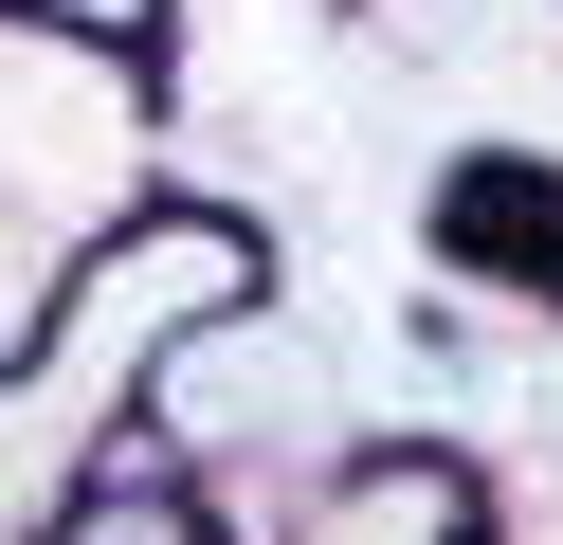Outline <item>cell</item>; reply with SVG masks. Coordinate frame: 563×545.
<instances>
[{
	"label": "cell",
	"mask_w": 563,
	"mask_h": 545,
	"mask_svg": "<svg viewBox=\"0 0 563 545\" xmlns=\"http://www.w3.org/2000/svg\"><path fill=\"white\" fill-rule=\"evenodd\" d=\"M164 200H183L164 182V55L0 19V363H37L74 273L110 237H146Z\"/></svg>",
	"instance_id": "1"
},
{
	"label": "cell",
	"mask_w": 563,
	"mask_h": 545,
	"mask_svg": "<svg viewBox=\"0 0 563 545\" xmlns=\"http://www.w3.org/2000/svg\"><path fill=\"white\" fill-rule=\"evenodd\" d=\"M255 545H490V472L454 455V436H364V455H328Z\"/></svg>",
	"instance_id": "2"
},
{
	"label": "cell",
	"mask_w": 563,
	"mask_h": 545,
	"mask_svg": "<svg viewBox=\"0 0 563 545\" xmlns=\"http://www.w3.org/2000/svg\"><path fill=\"white\" fill-rule=\"evenodd\" d=\"M55 545H236V527H219V509H200L183 472L146 455V436H128V455H110V472L74 491V527H55Z\"/></svg>",
	"instance_id": "3"
},
{
	"label": "cell",
	"mask_w": 563,
	"mask_h": 545,
	"mask_svg": "<svg viewBox=\"0 0 563 545\" xmlns=\"http://www.w3.org/2000/svg\"><path fill=\"white\" fill-rule=\"evenodd\" d=\"M490 545H563V491H490Z\"/></svg>",
	"instance_id": "4"
}]
</instances>
